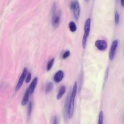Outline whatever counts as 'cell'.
Instances as JSON below:
<instances>
[{
  "mask_svg": "<svg viewBox=\"0 0 124 124\" xmlns=\"http://www.w3.org/2000/svg\"><path fill=\"white\" fill-rule=\"evenodd\" d=\"M27 73H28V69H27V68L26 67H25L24 69H23V71L20 77V78L18 80V81L17 82V84L16 87V89H15V90L16 91H17V90H18L20 87H21V86L23 84V81L24 80H25L26 76H27Z\"/></svg>",
  "mask_w": 124,
  "mask_h": 124,
  "instance_id": "4",
  "label": "cell"
},
{
  "mask_svg": "<svg viewBox=\"0 0 124 124\" xmlns=\"http://www.w3.org/2000/svg\"><path fill=\"white\" fill-rule=\"evenodd\" d=\"M95 46L99 50L103 51L107 47V43L104 40H97L95 42Z\"/></svg>",
  "mask_w": 124,
  "mask_h": 124,
  "instance_id": "6",
  "label": "cell"
},
{
  "mask_svg": "<svg viewBox=\"0 0 124 124\" xmlns=\"http://www.w3.org/2000/svg\"><path fill=\"white\" fill-rule=\"evenodd\" d=\"M77 90V83L76 82H75L72 91L71 93V95L69 99V108H68V118H71L74 113V101L76 95Z\"/></svg>",
  "mask_w": 124,
  "mask_h": 124,
  "instance_id": "2",
  "label": "cell"
},
{
  "mask_svg": "<svg viewBox=\"0 0 124 124\" xmlns=\"http://www.w3.org/2000/svg\"><path fill=\"white\" fill-rule=\"evenodd\" d=\"M68 27L70 31L72 32H75L77 30V25L74 21H70L69 23Z\"/></svg>",
  "mask_w": 124,
  "mask_h": 124,
  "instance_id": "13",
  "label": "cell"
},
{
  "mask_svg": "<svg viewBox=\"0 0 124 124\" xmlns=\"http://www.w3.org/2000/svg\"><path fill=\"white\" fill-rule=\"evenodd\" d=\"M29 95H30V93H29V92L28 91V90H27V91L25 93V95H24V96L22 100V101H21V105L22 106H25L27 104V102H28V100H29Z\"/></svg>",
  "mask_w": 124,
  "mask_h": 124,
  "instance_id": "12",
  "label": "cell"
},
{
  "mask_svg": "<svg viewBox=\"0 0 124 124\" xmlns=\"http://www.w3.org/2000/svg\"><path fill=\"white\" fill-rule=\"evenodd\" d=\"M104 114L102 111H100L98 115V120L97 124H103Z\"/></svg>",
  "mask_w": 124,
  "mask_h": 124,
  "instance_id": "15",
  "label": "cell"
},
{
  "mask_svg": "<svg viewBox=\"0 0 124 124\" xmlns=\"http://www.w3.org/2000/svg\"><path fill=\"white\" fill-rule=\"evenodd\" d=\"M53 83L51 82H48L46 86V88H45V92L46 93H48L49 92H50L51 90L53 88Z\"/></svg>",
  "mask_w": 124,
  "mask_h": 124,
  "instance_id": "14",
  "label": "cell"
},
{
  "mask_svg": "<svg viewBox=\"0 0 124 124\" xmlns=\"http://www.w3.org/2000/svg\"><path fill=\"white\" fill-rule=\"evenodd\" d=\"M71 95V92H70L68 94L67 96L63 109V116L64 117V120L66 121L67 118H68V108H69V99Z\"/></svg>",
  "mask_w": 124,
  "mask_h": 124,
  "instance_id": "7",
  "label": "cell"
},
{
  "mask_svg": "<svg viewBox=\"0 0 124 124\" xmlns=\"http://www.w3.org/2000/svg\"><path fill=\"white\" fill-rule=\"evenodd\" d=\"M87 38L88 37H87L85 36H83L82 37V47L83 48H85L86 47V44H87Z\"/></svg>",
  "mask_w": 124,
  "mask_h": 124,
  "instance_id": "19",
  "label": "cell"
},
{
  "mask_svg": "<svg viewBox=\"0 0 124 124\" xmlns=\"http://www.w3.org/2000/svg\"></svg>",
  "mask_w": 124,
  "mask_h": 124,
  "instance_id": "25",
  "label": "cell"
},
{
  "mask_svg": "<svg viewBox=\"0 0 124 124\" xmlns=\"http://www.w3.org/2000/svg\"><path fill=\"white\" fill-rule=\"evenodd\" d=\"M114 21L116 25H118L120 21V15L118 12H115L114 14Z\"/></svg>",
  "mask_w": 124,
  "mask_h": 124,
  "instance_id": "18",
  "label": "cell"
},
{
  "mask_svg": "<svg viewBox=\"0 0 124 124\" xmlns=\"http://www.w3.org/2000/svg\"><path fill=\"white\" fill-rule=\"evenodd\" d=\"M64 77V73L62 70H59L54 76V80L56 83L61 82Z\"/></svg>",
  "mask_w": 124,
  "mask_h": 124,
  "instance_id": "9",
  "label": "cell"
},
{
  "mask_svg": "<svg viewBox=\"0 0 124 124\" xmlns=\"http://www.w3.org/2000/svg\"><path fill=\"white\" fill-rule=\"evenodd\" d=\"M31 73H28V74L27 75V77L26 78V83H28L30 82V81L31 80Z\"/></svg>",
  "mask_w": 124,
  "mask_h": 124,
  "instance_id": "21",
  "label": "cell"
},
{
  "mask_svg": "<svg viewBox=\"0 0 124 124\" xmlns=\"http://www.w3.org/2000/svg\"><path fill=\"white\" fill-rule=\"evenodd\" d=\"M51 24L54 29L57 28L61 21V12L57 11V6L55 3H53L51 8Z\"/></svg>",
  "mask_w": 124,
  "mask_h": 124,
  "instance_id": "1",
  "label": "cell"
},
{
  "mask_svg": "<svg viewBox=\"0 0 124 124\" xmlns=\"http://www.w3.org/2000/svg\"><path fill=\"white\" fill-rule=\"evenodd\" d=\"M31 111H32V103L31 102H30L28 105V110H27V117L29 119H30L31 116Z\"/></svg>",
  "mask_w": 124,
  "mask_h": 124,
  "instance_id": "16",
  "label": "cell"
},
{
  "mask_svg": "<svg viewBox=\"0 0 124 124\" xmlns=\"http://www.w3.org/2000/svg\"><path fill=\"white\" fill-rule=\"evenodd\" d=\"M37 81H38V78L37 77H35L33 80L32 81L31 83L30 84L28 89H27L28 91L29 92L30 94H31L33 93L34 91V90L36 88V86L37 84Z\"/></svg>",
  "mask_w": 124,
  "mask_h": 124,
  "instance_id": "10",
  "label": "cell"
},
{
  "mask_svg": "<svg viewBox=\"0 0 124 124\" xmlns=\"http://www.w3.org/2000/svg\"><path fill=\"white\" fill-rule=\"evenodd\" d=\"M70 7L73 11L75 18L76 20H78L79 17L80 13V8L78 2V1L71 2L70 4Z\"/></svg>",
  "mask_w": 124,
  "mask_h": 124,
  "instance_id": "3",
  "label": "cell"
},
{
  "mask_svg": "<svg viewBox=\"0 0 124 124\" xmlns=\"http://www.w3.org/2000/svg\"><path fill=\"white\" fill-rule=\"evenodd\" d=\"M70 55V52L69 50L66 51L62 55V59H65Z\"/></svg>",
  "mask_w": 124,
  "mask_h": 124,
  "instance_id": "20",
  "label": "cell"
},
{
  "mask_svg": "<svg viewBox=\"0 0 124 124\" xmlns=\"http://www.w3.org/2000/svg\"><path fill=\"white\" fill-rule=\"evenodd\" d=\"M120 2L121 5L124 7V0H120Z\"/></svg>",
  "mask_w": 124,
  "mask_h": 124,
  "instance_id": "23",
  "label": "cell"
},
{
  "mask_svg": "<svg viewBox=\"0 0 124 124\" xmlns=\"http://www.w3.org/2000/svg\"><path fill=\"white\" fill-rule=\"evenodd\" d=\"M52 124H58V118L57 116H55L53 120V123Z\"/></svg>",
  "mask_w": 124,
  "mask_h": 124,
  "instance_id": "22",
  "label": "cell"
},
{
  "mask_svg": "<svg viewBox=\"0 0 124 124\" xmlns=\"http://www.w3.org/2000/svg\"><path fill=\"white\" fill-rule=\"evenodd\" d=\"M65 90H66V89H65V86H62L60 87L59 91L58 92V93L57 95V99H60L63 96V94L65 92Z\"/></svg>",
  "mask_w": 124,
  "mask_h": 124,
  "instance_id": "11",
  "label": "cell"
},
{
  "mask_svg": "<svg viewBox=\"0 0 124 124\" xmlns=\"http://www.w3.org/2000/svg\"><path fill=\"white\" fill-rule=\"evenodd\" d=\"M91 18H88L84 23V36H86L87 37H88L89 33H90V28H91Z\"/></svg>",
  "mask_w": 124,
  "mask_h": 124,
  "instance_id": "8",
  "label": "cell"
},
{
  "mask_svg": "<svg viewBox=\"0 0 124 124\" xmlns=\"http://www.w3.org/2000/svg\"><path fill=\"white\" fill-rule=\"evenodd\" d=\"M89 0H86V1H88Z\"/></svg>",
  "mask_w": 124,
  "mask_h": 124,
  "instance_id": "24",
  "label": "cell"
},
{
  "mask_svg": "<svg viewBox=\"0 0 124 124\" xmlns=\"http://www.w3.org/2000/svg\"><path fill=\"white\" fill-rule=\"evenodd\" d=\"M54 60H55L54 58H52L50 60H49V61L48 62L47 64V66H46V69H47V71H49L51 69V67H52V66L53 64Z\"/></svg>",
  "mask_w": 124,
  "mask_h": 124,
  "instance_id": "17",
  "label": "cell"
},
{
  "mask_svg": "<svg viewBox=\"0 0 124 124\" xmlns=\"http://www.w3.org/2000/svg\"><path fill=\"white\" fill-rule=\"evenodd\" d=\"M118 45V41L117 40H115L112 42L109 52V58L110 60H112L114 58Z\"/></svg>",
  "mask_w": 124,
  "mask_h": 124,
  "instance_id": "5",
  "label": "cell"
}]
</instances>
